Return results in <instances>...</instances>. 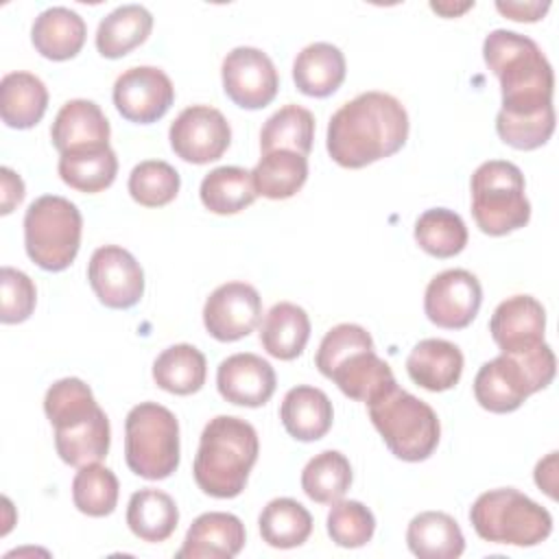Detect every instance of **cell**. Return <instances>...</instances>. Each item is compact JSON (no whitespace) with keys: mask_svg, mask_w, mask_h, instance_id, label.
<instances>
[{"mask_svg":"<svg viewBox=\"0 0 559 559\" xmlns=\"http://www.w3.org/2000/svg\"><path fill=\"white\" fill-rule=\"evenodd\" d=\"M496 131L498 138L518 148V151H533L546 144L555 131V109H548L537 116H522V118H511V116H496Z\"/></svg>","mask_w":559,"mask_h":559,"instance_id":"42","label":"cell"},{"mask_svg":"<svg viewBox=\"0 0 559 559\" xmlns=\"http://www.w3.org/2000/svg\"><path fill=\"white\" fill-rule=\"evenodd\" d=\"M124 461L146 480L168 478L179 467V424L157 402H140L124 419Z\"/></svg>","mask_w":559,"mask_h":559,"instance_id":"10","label":"cell"},{"mask_svg":"<svg viewBox=\"0 0 559 559\" xmlns=\"http://www.w3.org/2000/svg\"><path fill=\"white\" fill-rule=\"evenodd\" d=\"M408 138L404 105L384 92H362L334 111L325 146L343 168H365L395 155Z\"/></svg>","mask_w":559,"mask_h":559,"instance_id":"1","label":"cell"},{"mask_svg":"<svg viewBox=\"0 0 559 559\" xmlns=\"http://www.w3.org/2000/svg\"><path fill=\"white\" fill-rule=\"evenodd\" d=\"M59 177L66 186L96 194L109 188L118 173V157L111 146H83L59 155Z\"/></svg>","mask_w":559,"mask_h":559,"instance_id":"29","label":"cell"},{"mask_svg":"<svg viewBox=\"0 0 559 559\" xmlns=\"http://www.w3.org/2000/svg\"><path fill=\"white\" fill-rule=\"evenodd\" d=\"M376 531L373 513L358 500H338L328 513V535L341 548L365 546Z\"/></svg>","mask_w":559,"mask_h":559,"instance_id":"41","label":"cell"},{"mask_svg":"<svg viewBox=\"0 0 559 559\" xmlns=\"http://www.w3.org/2000/svg\"><path fill=\"white\" fill-rule=\"evenodd\" d=\"M168 140L177 157L201 166L223 157L231 142V129L218 109L192 105L173 120Z\"/></svg>","mask_w":559,"mask_h":559,"instance_id":"12","label":"cell"},{"mask_svg":"<svg viewBox=\"0 0 559 559\" xmlns=\"http://www.w3.org/2000/svg\"><path fill=\"white\" fill-rule=\"evenodd\" d=\"M44 413L55 428V450L72 467L100 463L109 452L111 430L92 389L79 378H61L46 391Z\"/></svg>","mask_w":559,"mask_h":559,"instance_id":"3","label":"cell"},{"mask_svg":"<svg viewBox=\"0 0 559 559\" xmlns=\"http://www.w3.org/2000/svg\"><path fill=\"white\" fill-rule=\"evenodd\" d=\"M85 22L68 7H50L41 11L31 28L35 50L52 61H66L81 52L85 44Z\"/></svg>","mask_w":559,"mask_h":559,"instance_id":"23","label":"cell"},{"mask_svg":"<svg viewBox=\"0 0 559 559\" xmlns=\"http://www.w3.org/2000/svg\"><path fill=\"white\" fill-rule=\"evenodd\" d=\"M109 120L94 100L74 98L68 100L55 116L50 138L55 148L61 153L83 146H107L109 144Z\"/></svg>","mask_w":559,"mask_h":559,"instance_id":"21","label":"cell"},{"mask_svg":"<svg viewBox=\"0 0 559 559\" xmlns=\"http://www.w3.org/2000/svg\"><path fill=\"white\" fill-rule=\"evenodd\" d=\"M555 367V354L548 343L531 352L500 354L478 369L474 397L489 413H511L520 408L528 395L552 382Z\"/></svg>","mask_w":559,"mask_h":559,"instance_id":"6","label":"cell"},{"mask_svg":"<svg viewBox=\"0 0 559 559\" xmlns=\"http://www.w3.org/2000/svg\"><path fill=\"white\" fill-rule=\"evenodd\" d=\"M474 7V2H465V4H461V7H452V4H441V2H430V9L432 11H437V13H441V15H445V17H454V15H459V13H463V11H467V9H472Z\"/></svg>","mask_w":559,"mask_h":559,"instance_id":"47","label":"cell"},{"mask_svg":"<svg viewBox=\"0 0 559 559\" xmlns=\"http://www.w3.org/2000/svg\"><path fill=\"white\" fill-rule=\"evenodd\" d=\"M367 406L369 419L391 454L408 463H419L435 452L441 426L437 413L424 400L395 384Z\"/></svg>","mask_w":559,"mask_h":559,"instance_id":"7","label":"cell"},{"mask_svg":"<svg viewBox=\"0 0 559 559\" xmlns=\"http://www.w3.org/2000/svg\"><path fill=\"white\" fill-rule=\"evenodd\" d=\"M262 319V299L247 282H227L212 290L203 306V325L210 336L231 343L249 336Z\"/></svg>","mask_w":559,"mask_h":559,"instance_id":"17","label":"cell"},{"mask_svg":"<svg viewBox=\"0 0 559 559\" xmlns=\"http://www.w3.org/2000/svg\"><path fill=\"white\" fill-rule=\"evenodd\" d=\"M310 338V319L306 310L290 301L275 304L260 328V345L277 360L297 358Z\"/></svg>","mask_w":559,"mask_h":559,"instance_id":"28","label":"cell"},{"mask_svg":"<svg viewBox=\"0 0 559 559\" xmlns=\"http://www.w3.org/2000/svg\"><path fill=\"white\" fill-rule=\"evenodd\" d=\"M0 286H2L0 321L7 325L26 321L33 314L35 301H37V290L33 280L13 266H2Z\"/></svg>","mask_w":559,"mask_h":559,"instance_id":"43","label":"cell"},{"mask_svg":"<svg viewBox=\"0 0 559 559\" xmlns=\"http://www.w3.org/2000/svg\"><path fill=\"white\" fill-rule=\"evenodd\" d=\"M415 240L432 258H452L465 249L467 227L456 212L432 207L417 218Z\"/></svg>","mask_w":559,"mask_h":559,"instance_id":"38","label":"cell"},{"mask_svg":"<svg viewBox=\"0 0 559 559\" xmlns=\"http://www.w3.org/2000/svg\"><path fill=\"white\" fill-rule=\"evenodd\" d=\"M314 362L325 378L356 402L369 404L397 384L389 362L373 352L371 334L356 323H338L328 330Z\"/></svg>","mask_w":559,"mask_h":559,"instance_id":"5","label":"cell"},{"mask_svg":"<svg viewBox=\"0 0 559 559\" xmlns=\"http://www.w3.org/2000/svg\"><path fill=\"white\" fill-rule=\"evenodd\" d=\"M251 179L258 194L273 201L290 199L308 179V159L284 148L262 153L260 162L251 170Z\"/></svg>","mask_w":559,"mask_h":559,"instance_id":"33","label":"cell"},{"mask_svg":"<svg viewBox=\"0 0 559 559\" xmlns=\"http://www.w3.org/2000/svg\"><path fill=\"white\" fill-rule=\"evenodd\" d=\"M245 546V524L234 513H201L188 528L177 559H231Z\"/></svg>","mask_w":559,"mask_h":559,"instance_id":"20","label":"cell"},{"mask_svg":"<svg viewBox=\"0 0 559 559\" xmlns=\"http://www.w3.org/2000/svg\"><path fill=\"white\" fill-rule=\"evenodd\" d=\"M546 310L531 295H513L498 304L491 314L489 332L500 354L531 352L544 343Z\"/></svg>","mask_w":559,"mask_h":559,"instance_id":"18","label":"cell"},{"mask_svg":"<svg viewBox=\"0 0 559 559\" xmlns=\"http://www.w3.org/2000/svg\"><path fill=\"white\" fill-rule=\"evenodd\" d=\"M87 280L98 301L114 310H127L144 295V271L140 262L118 245H105L92 253Z\"/></svg>","mask_w":559,"mask_h":559,"instance_id":"15","label":"cell"},{"mask_svg":"<svg viewBox=\"0 0 559 559\" xmlns=\"http://www.w3.org/2000/svg\"><path fill=\"white\" fill-rule=\"evenodd\" d=\"M548 7L550 2H496V9L515 22H537Z\"/></svg>","mask_w":559,"mask_h":559,"instance_id":"45","label":"cell"},{"mask_svg":"<svg viewBox=\"0 0 559 559\" xmlns=\"http://www.w3.org/2000/svg\"><path fill=\"white\" fill-rule=\"evenodd\" d=\"M153 15L142 4H122L105 15L96 28V50L105 59H120L146 41Z\"/></svg>","mask_w":559,"mask_h":559,"instance_id":"30","label":"cell"},{"mask_svg":"<svg viewBox=\"0 0 559 559\" xmlns=\"http://www.w3.org/2000/svg\"><path fill=\"white\" fill-rule=\"evenodd\" d=\"M83 218L79 207L57 194L35 199L24 214V247L44 271L68 269L81 247Z\"/></svg>","mask_w":559,"mask_h":559,"instance_id":"11","label":"cell"},{"mask_svg":"<svg viewBox=\"0 0 559 559\" xmlns=\"http://www.w3.org/2000/svg\"><path fill=\"white\" fill-rule=\"evenodd\" d=\"M118 493L120 485L116 474L100 463H87L79 467L72 480L74 507L90 518L109 515L118 504Z\"/></svg>","mask_w":559,"mask_h":559,"instance_id":"39","label":"cell"},{"mask_svg":"<svg viewBox=\"0 0 559 559\" xmlns=\"http://www.w3.org/2000/svg\"><path fill=\"white\" fill-rule=\"evenodd\" d=\"M469 522L480 539L522 548L542 544L552 531L548 509L513 487L480 493L469 509Z\"/></svg>","mask_w":559,"mask_h":559,"instance_id":"8","label":"cell"},{"mask_svg":"<svg viewBox=\"0 0 559 559\" xmlns=\"http://www.w3.org/2000/svg\"><path fill=\"white\" fill-rule=\"evenodd\" d=\"M262 539L273 548H297L312 533V515L293 498L271 500L258 518Z\"/></svg>","mask_w":559,"mask_h":559,"instance_id":"35","label":"cell"},{"mask_svg":"<svg viewBox=\"0 0 559 559\" xmlns=\"http://www.w3.org/2000/svg\"><path fill=\"white\" fill-rule=\"evenodd\" d=\"M258 452V432L249 421L234 415H216L201 432L192 467L194 483L212 498H236L249 480Z\"/></svg>","mask_w":559,"mask_h":559,"instance_id":"4","label":"cell"},{"mask_svg":"<svg viewBox=\"0 0 559 559\" xmlns=\"http://www.w3.org/2000/svg\"><path fill=\"white\" fill-rule=\"evenodd\" d=\"M535 483L552 500L557 498V452H550L544 461L537 463V467H535Z\"/></svg>","mask_w":559,"mask_h":559,"instance_id":"46","label":"cell"},{"mask_svg":"<svg viewBox=\"0 0 559 559\" xmlns=\"http://www.w3.org/2000/svg\"><path fill=\"white\" fill-rule=\"evenodd\" d=\"M406 371L411 380L426 391H448L461 380L463 354L450 341L424 338L411 349Z\"/></svg>","mask_w":559,"mask_h":559,"instance_id":"22","label":"cell"},{"mask_svg":"<svg viewBox=\"0 0 559 559\" xmlns=\"http://www.w3.org/2000/svg\"><path fill=\"white\" fill-rule=\"evenodd\" d=\"M275 371L258 354L240 352L225 358L216 369V386L223 400L236 406H264L275 393Z\"/></svg>","mask_w":559,"mask_h":559,"instance_id":"19","label":"cell"},{"mask_svg":"<svg viewBox=\"0 0 559 559\" xmlns=\"http://www.w3.org/2000/svg\"><path fill=\"white\" fill-rule=\"evenodd\" d=\"M314 140V116L299 105H286L277 109L260 131V151H295L308 155Z\"/></svg>","mask_w":559,"mask_h":559,"instance_id":"36","label":"cell"},{"mask_svg":"<svg viewBox=\"0 0 559 559\" xmlns=\"http://www.w3.org/2000/svg\"><path fill=\"white\" fill-rule=\"evenodd\" d=\"M48 107L44 81L31 72H9L0 81V116L11 129L35 127Z\"/></svg>","mask_w":559,"mask_h":559,"instance_id":"27","label":"cell"},{"mask_svg":"<svg viewBox=\"0 0 559 559\" xmlns=\"http://www.w3.org/2000/svg\"><path fill=\"white\" fill-rule=\"evenodd\" d=\"M221 76L227 98L242 109L266 107L280 90V76L271 57L251 46H238L227 52Z\"/></svg>","mask_w":559,"mask_h":559,"instance_id":"13","label":"cell"},{"mask_svg":"<svg viewBox=\"0 0 559 559\" xmlns=\"http://www.w3.org/2000/svg\"><path fill=\"white\" fill-rule=\"evenodd\" d=\"M472 216L487 236H507L531 218L522 170L504 159L483 162L472 175Z\"/></svg>","mask_w":559,"mask_h":559,"instance_id":"9","label":"cell"},{"mask_svg":"<svg viewBox=\"0 0 559 559\" xmlns=\"http://www.w3.org/2000/svg\"><path fill=\"white\" fill-rule=\"evenodd\" d=\"M483 59L500 81L502 107L498 114L522 118L555 109L552 66L531 37L496 28L483 41Z\"/></svg>","mask_w":559,"mask_h":559,"instance_id":"2","label":"cell"},{"mask_svg":"<svg viewBox=\"0 0 559 559\" xmlns=\"http://www.w3.org/2000/svg\"><path fill=\"white\" fill-rule=\"evenodd\" d=\"M199 194L201 203L221 216L242 212L258 197L251 173L240 166H218L210 170L201 181Z\"/></svg>","mask_w":559,"mask_h":559,"instance_id":"34","label":"cell"},{"mask_svg":"<svg viewBox=\"0 0 559 559\" xmlns=\"http://www.w3.org/2000/svg\"><path fill=\"white\" fill-rule=\"evenodd\" d=\"M0 181H2V194H0V214H11L15 205L24 199V181L20 175H15L11 168H0Z\"/></svg>","mask_w":559,"mask_h":559,"instance_id":"44","label":"cell"},{"mask_svg":"<svg viewBox=\"0 0 559 559\" xmlns=\"http://www.w3.org/2000/svg\"><path fill=\"white\" fill-rule=\"evenodd\" d=\"M280 419L293 439L317 441L332 428L334 411L330 397L321 389L299 384L284 395Z\"/></svg>","mask_w":559,"mask_h":559,"instance_id":"24","label":"cell"},{"mask_svg":"<svg viewBox=\"0 0 559 559\" xmlns=\"http://www.w3.org/2000/svg\"><path fill=\"white\" fill-rule=\"evenodd\" d=\"M175 100L168 74L153 66L124 70L114 83V105L118 114L135 124H151L166 116Z\"/></svg>","mask_w":559,"mask_h":559,"instance_id":"16","label":"cell"},{"mask_svg":"<svg viewBox=\"0 0 559 559\" xmlns=\"http://www.w3.org/2000/svg\"><path fill=\"white\" fill-rule=\"evenodd\" d=\"M293 81L297 90L312 98L334 94L345 81V57L341 48L328 41L306 46L293 63Z\"/></svg>","mask_w":559,"mask_h":559,"instance_id":"25","label":"cell"},{"mask_svg":"<svg viewBox=\"0 0 559 559\" xmlns=\"http://www.w3.org/2000/svg\"><path fill=\"white\" fill-rule=\"evenodd\" d=\"M483 304V288L474 273L448 269L435 275L424 295V312L430 323L445 330L467 328Z\"/></svg>","mask_w":559,"mask_h":559,"instance_id":"14","label":"cell"},{"mask_svg":"<svg viewBox=\"0 0 559 559\" xmlns=\"http://www.w3.org/2000/svg\"><path fill=\"white\" fill-rule=\"evenodd\" d=\"M408 550L419 559H456L465 550V537L456 520L443 511H424L408 522Z\"/></svg>","mask_w":559,"mask_h":559,"instance_id":"26","label":"cell"},{"mask_svg":"<svg viewBox=\"0 0 559 559\" xmlns=\"http://www.w3.org/2000/svg\"><path fill=\"white\" fill-rule=\"evenodd\" d=\"M207 362L201 349L188 343L166 347L153 362V380L175 395L197 393L205 384Z\"/></svg>","mask_w":559,"mask_h":559,"instance_id":"32","label":"cell"},{"mask_svg":"<svg viewBox=\"0 0 559 559\" xmlns=\"http://www.w3.org/2000/svg\"><path fill=\"white\" fill-rule=\"evenodd\" d=\"M181 186L179 173L162 159L140 162L129 175V194L135 203L144 207H162L168 205Z\"/></svg>","mask_w":559,"mask_h":559,"instance_id":"40","label":"cell"},{"mask_svg":"<svg viewBox=\"0 0 559 559\" xmlns=\"http://www.w3.org/2000/svg\"><path fill=\"white\" fill-rule=\"evenodd\" d=\"M179 522V509L175 500L162 489H140L131 493L127 507V524L135 537L142 542H164L168 539Z\"/></svg>","mask_w":559,"mask_h":559,"instance_id":"31","label":"cell"},{"mask_svg":"<svg viewBox=\"0 0 559 559\" xmlns=\"http://www.w3.org/2000/svg\"><path fill=\"white\" fill-rule=\"evenodd\" d=\"M352 485V465L338 450L314 454L301 472L304 493L319 504L338 502Z\"/></svg>","mask_w":559,"mask_h":559,"instance_id":"37","label":"cell"}]
</instances>
